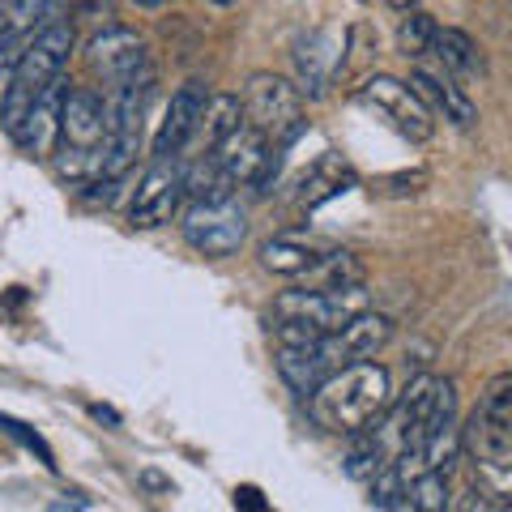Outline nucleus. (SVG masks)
<instances>
[{
  "label": "nucleus",
  "mask_w": 512,
  "mask_h": 512,
  "mask_svg": "<svg viewBox=\"0 0 512 512\" xmlns=\"http://www.w3.org/2000/svg\"><path fill=\"white\" fill-rule=\"evenodd\" d=\"M90 414H94V419H107V423H120L116 410H103V406H90Z\"/></svg>",
  "instance_id": "29"
},
{
  "label": "nucleus",
  "mask_w": 512,
  "mask_h": 512,
  "mask_svg": "<svg viewBox=\"0 0 512 512\" xmlns=\"http://www.w3.org/2000/svg\"><path fill=\"white\" fill-rule=\"evenodd\" d=\"M64 77L60 82H52L35 103L26 107V116H22V124L13 128V141L26 150V154H39V158H47L52 154V146H56V128H60V103H64Z\"/></svg>",
  "instance_id": "16"
},
{
  "label": "nucleus",
  "mask_w": 512,
  "mask_h": 512,
  "mask_svg": "<svg viewBox=\"0 0 512 512\" xmlns=\"http://www.w3.org/2000/svg\"><path fill=\"white\" fill-rule=\"evenodd\" d=\"M389 5H393V9H410V5H414V0H389Z\"/></svg>",
  "instance_id": "32"
},
{
  "label": "nucleus",
  "mask_w": 512,
  "mask_h": 512,
  "mask_svg": "<svg viewBox=\"0 0 512 512\" xmlns=\"http://www.w3.org/2000/svg\"><path fill=\"white\" fill-rule=\"evenodd\" d=\"M184 192L192 201H227L235 192V184H231V175L218 167L214 154H201L197 167L184 171Z\"/></svg>",
  "instance_id": "22"
},
{
  "label": "nucleus",
  "mask_w": 512,
  "mask_h": 512,
  "mask_svg": "<svg viewBox=\"0 0 512 512\" xmlns=\"http://www.w3.org/2000/svg\"><path fill=\"white\" fill-rule=\"evenodd\" d=\"M137 9H158V5H167V0H133Z\"/></svg>",
  "instance_id": "31"
},
{
  "label": "nucleus",
  "mask_w": 512,
  "mask_h": 512,
  "mask_svg": "<svg viewBox=\"0 0 512 512\" xmlns=\"http://www.w3.org/2000/svg\"><path fill=\"white\" fill-rule=\"evenodd\" d=\"M431 402H436V376H427V372L410 376L406 389L397 397H389V406H384V414L376 419V436L384 448H389V457L423 444Z\"/></svg>",
  "instance_id": "9"
},
{
  "label": "nucleus",
  "mask_w": 512,
  "mask_h": 512,
  "mask_svg": "<svg viewBox=\"0 0 512 512\" xmlns=\"http://www.w3.org/2000/svg\"><path fill=\"white\" fill-rule=\"evenodd\" d=\"M86 64H90V73L111 90V86H120L133 73L146 69L150 52H146V39H141L137 30L103 26V30H94L90 43H86Z\"/></svg>",
  "instance_id": "11"
},
{
  "label": "nucleus",
  "mask_w": 512,
  "mask_h": 512,
  "mask_svg": "<svg viewBox=\"0 0 512 512\" xmlns=\"http://www.w3.org/2000/svg\"><path fill=\"white\" fill-rule=\"evenodd\" d=\"M0 427H5L9 431V436L13 440H22L26 448H30V453H39V461H43V466L47 470H56V457H52V448H47L39 436H35V431H30L26 423H18V419H9V414H0Z\"/></svg>",
  "instance_id": "26"
},
{
  "label": "nucleus",
  "mask_w": 512,
  "mask_h": 512,
  "mask_svg": "<svg viewBox=\"0 0 512 512\" xmlns=\"http://www.w3.org/2000/svg\"><path fill=\"white\" fill-rule=\"evenodd\" d=\"M73 39H77L73 22L69 18H52V22L39 26L35 35L22 43L18 56H13V64H9V86H5V99H0V124L9 128V137H13V128L22 124L26 107L35 103L52 82H60V77H64V64H69Z\"/></svg>",
  "instance_id": "3"
},
{
  "label": "nucleus",
  "mask_w": 512,
  "mask_h": 512,
  "mask_svg": "<svg viewBox=\"0 0 512 512\" xmlns=\"http://www.w3.org/2000/svg\"><path fill=\"white\" fill-rule=\"evenodd\" d=\"M384 461H389V448L380 444V436L372 427H363V431H355L350 436V448H346V457H342V466H346V474L350 478H359V483H367Z\"/></svg>",
  "instance_id": "23"
},
{
  "label": "nucleus",
  "mask_w": 512,
  "mask_h": 512,
  "mask_svg": "<svg viewBox=\"0 0 512 512\" xmlns=\"http://www.w3.org/2000/svg\"><path fill=\"white\" fill-rule=\"evenodd\" d=\"M103 154H107L103 94L90 90V86L64 90L56 146H52V154H47L56 163V175L69 180V184H94L103 175Z\"/></svg>",
  "instance_id": "2"
},
{
  "label": "nucleus",
  "mask_w": 512,
  "mask_h": 512,
  "mask_svg": "<svg viewBox=\"0 0 512 512\" xmlns=\"http://www.w3.org/2000/svg\"><path fill=\"white\" fill-rule=\"evenodd\" d=\"M205 99H210L205 82H184L180 90L171 94V103L163 111V124H158V133H154V158H175L188 146L192 133H197Z\"/></svg>",
  "instance_id": "13"
},
{
  "label": "nucleus",
  "mask_w": 512,
  "mask_h": 512,
  "mask_svg": "<svg viewBox=\"0 0 512 512\" xmlns=\"http://www.w3.org/2000/svg\"><path fill=\"white\" fill-rule=\"evenodd\" d=\"M423 466L427 470H453V461L461 457V419H457V384L436 376V402L427 414V431H423Z\"/></svg>",
  "instance_id": "12"
},
{
  "label": "nucleus",
  "mask_w": 512,
  "mask_h": 512,
  "mask_svg": "<svg viewBox=\"0 0 512 512\" xmlns=\"http://www.w3.org/2000/svg\"><path fill=\"white\" fill-rule=\"evenodd\" d=\"M410 86L414 94L431 107V116H444L448 124L457 128H474L478 124V103L466 94V86L453 82V73H431V69H414L410 73Z\"/></svg>",
  "instance_id": "14"
},
{
  "label": "nucleus",
  "mask_w": 512,
  "mask_h": 512,
  "mask_svg": "<svg viewBox=\"0 0 512 512\" xmlns=\"http://www.w3.org/2000/svg\"><path fill=\"white\" fill-rule=\"evenodd\" d=\"M384 197H414V192L427 188V171H402V175H389V180L376 184Z\"/></svg>",
  "instance_id": "27"
},
{
  "label": "nucleus",
  "mask_w": 512,
  "mask_h": 512,
  "mask_svg": "<svg viewBox=\"0 0 512 512\" xmlns=\"http://www.w3.org/2000/svg\"><path fill=\"white\" fill-rule=\"evenodd\" d=\"M235 508H248V512H265V500L256 487H235Z\"/></svg>",
  "instance_id": "28"
},
{
  "label": "nucleus",
  "mask_w": 512,
  "mask_h": 512,
  "mask_svg": "<svg viewBox=\"0 0 512 512\" xmlns=\"http://www.w3.org/2000/svg\"><path fill=\"white\" fill-rule=\"evenodd\" d=\"M295 69H299V94L320 99L333 86V73L342 69V39L338 35H312L308 43L295 52Z\"/></svg>",
  "instance_id": "17"
},
{
  "label": "nucleus",
  "mask_w": 512,
  "mask_h": 512,
  "mask_svg": "<svg viewBox=\"0 0 512 512\" xmlns=\"http://www.w3.org/2000/svg\"><path fill=\"white\" fill-rule=\"evenodd\" d=\"M52 508H94V504L90 500H56Z\"/></svg>",
  "instance_id": "30"
},
{
  "label": "nucleus",
  "mask_w": 512,
  "mask_h": 512,
  "mask_svg": "<svg viewBox=\"0 0 512 512\" xmlns=\"http://www.w3.org/2000/svg\"><path fill=\"white\" fill-rule=\"evenodd\" d=\"M461 453L474 457L478 474H487L500 483L504 491V478L512 474V376L500 372L495 376L478 406L470 410L466 427H461Z\"/></svg>",
  "instance_id": "4"
},
{
  "label": "nucleus",
  "mask_w": 512,
  "mask_h": 512,
  "mask_svg": "<svg viewBox=\"0 0 512 512\" xmlns=\"http://www.w3.org/2000/svg\"><path fill=\"white\" fill-rule=\"evenodd\" d=\"M184 201V167L175 158H154L150 171L141 175V184L133 192V205H128V222L137 231H154L167 227Z\"/></svg>",
  "instance_id": "10"
},
{
  "label": "nucleus",
  "mask_w": 512,
  "mask_h": 512,
  "mask_svg": "<svg viewBox=\"0 0 512 512\" xmlns=\"http://www.w3.org/2000/svg\"><path fill=\"white\" fill-rule=\"evenodd\" d=\"M256 256H261V265L269 269V274H278V278H303V274H312V265L320 261L316 248L299 244V239H286V235L265 239Z\"/></svg>",
  "instance_id": "21"
},
{
  "label": "nucleus",
  "mask_w": 512,
  "mask_h": 512,
  "mask_svg": "<svg viewBox=\"0 0 512 512\" xmlns=\"http://www.w3.org/2000/svg\"><path fill=\"white\" fill-rule=\"evenodd\" d=\"M244 124V103H239V94H210L201 107V120H197V133L205 150H214L218 141H227L235 128Z\"/></svg>",
  "instance_id": "20"
},
{
  "label": "nucleus",
  "mask_w": 512,
  "mask_h": 512,
  "mask_svg": "<svg viewBox=\"0 0 512 512\" xmlns=\"http://www.w3.org/2000/svg\"><path fill=\"white\" fill-rule=\"evenodd\" d=\"M210 5H222V9H227V5H239V0H210Z\"/></svg>",
  "instance_id": "33"
},
{
  "label": "nucleus",
  "mask_w": 512,
  "mask_h": 512,
  "mask_svg": "<svg viewBox=\"0 0 512 512\" xmlns=\"http://www.w3.org/2000/svg\"><path fill=\"white\" fill-rule=\"evenodd\" d=\"M393 397L389 367L376 359H355L329 372L325 380L308 393V414L316 427L333 431V436H355V431L372 427Z\"/></svg>",
  "instance_id": "1"
},
{
  "label": "nucleus",
  "mask_w": 512,
  "mask_h": 512,
  "mask_svg": "<svg viewBox=\"0 0 512 512\" xmlns=\"http://www.w3.org/2000/svg\"><path fill=\"white\" fill-rule=\"evenodd\" d=\"M239 103H244V120L278 150H291L303 137V128H308L299 86L286 82V77H278V73H252Z\"/></svg>",
  "instance_id": "6"
},
{
  "label": "nucleus",
  "mask_w": 512,
  "mask_h": 512,
  "mask_svg": "<svg viewBox=\"0 0 512 512\" xmlns=\"http://www.w3.org/2000/svg\"><path fill=\"white\" fill-rule=\"evenodd\" d=\"M154 99V69L146 64L128 82L111 86L107 107V154H103V175L99 180H124V171L137 163L141 137H146V111Z\"/></svg>",
  "instance_id": "5"
},
{
  "label": "nucleus",
  "mask_w": 512,
  "mask_h": 512,
  "mask_svg": "<svg viewBox=\"0 0 512 512\" xmlns=\"http://www.w3.org/2000/svg\"><path fill=\"white\" fill-rule=\"evenodd\" d=\"M431 56L440 60V69L444 73H453V77H470V73H483V52H478V43L466 35V30H457V26H436V35H431V47H427Z\"/></svg>",
  "instance_id": "19"
},
{
  "label": "nucleus",
  "mask_w": 512,
  "mask_h": 512,
  "mask_svg": "<svg viewBox=\"0 0 512 512\" xmlns=\"http://www.w3.org/2000/svg\"><path fill=\"white\" fill-rule=\"evenodd\" d=\"M448 474L444 470H419L410 478V491H406V508L414 512H444L453 508V500H448Z\"/></svg>",
  "instance_id": "24"
},
{
  "label": "nucleus",
  "mask_w": 512,
  "mask_h": 512,
  "mask_svg": "<svg viewBox=\"0 0 512 512\" xmlns=\"http://www.w3.org/2000/svg\"><path fill=\"white\" fill-rule=\"evenodd\" d=\"M205 154H214V158H218V167L227 171V175H231V184L239 188V184H252L256 175L265 171V163L278 154V146H269V141L244 120L227 141H218V146H214V150H205Z\"/></svg>",
  "instance_id": "15"
},
{
  "label": "nucleus",
  "mask_w": 512,
  "mask_h": 512,
  "mask_svg": "<svg viewBox=\"0 0 512 512\" xmlns=\"http://www.w3.org/2000/svg\"><path fill=\"white\" fill-rule=\"evenodd\" d=\"M346 188H355V171L346 167V158H338V154H325L320 163L303 175V184H299V210L303 214H312L316 205H325V201H333V197H342Z\"/></svg>",
  "instance_id": "18"
},
{
  "label": "nucleus",
  "mask_w": 512,
  "mask_h": 512,
  "mask_svg": "<svg viewBox=\"0 0 512 512\" xmlns=\"http://www.w3.org/2000/svg\"><path fill=\"white\" fill-rule=\"evenodd\" d=\"M180 231L188 239L192 252L210 256V261H222V256H235L248 239V214L227 197V201H192L184 218H180Z\"/></svg>",
  "instance_id": "7"
},
{
  "label": "nucleus",
  "mask_w": 512,
  "mask_h": 512,
  "mask_svg": "<svg viewBox=\"0 0 512 512\" xmlns=\"http://www.w3.org/2000/svg\"><path fill=\"white\" fill-rule=\"evenodd\" d=\"M431 35H436V22H431V13L406 9L402 26H397V47H402V56H410V60L427 56V47H431Z\"/></svg>",
  "instance_id": "25"
},
{
  "label": "nucleus",
  "mask_w": 512,
  "mask_h": 512,
  "mask_svg": "<svg viewBox=\"0 0 512 512\" xmlns=\"http://www.w3.org/2000/svg\"><path fill=\"white\" fill-rule=\"evenodd\" d=\"M359 103L372 107L376 116H384L397 133L410 137V141H431L436 137V116H431V107L414 94L410 82H397V77H389V73H376V77H367V82L359 86Z\"/></svg>",
  "instance_id": "8"
}]
</instances>
